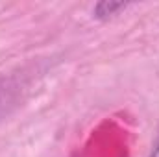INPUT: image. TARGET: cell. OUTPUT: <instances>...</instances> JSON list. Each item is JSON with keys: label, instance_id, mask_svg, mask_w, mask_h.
Segmentation results:
<instances>
[{"label": "cell", "instance_id": "cell-1", "mask_svg": "<svg viewBox=\"0 0 159 157\" xmlns=\"http://www.w3.org/2000/svg\"><path fill=\"white\" fill-rule=\"evenodd\" d=\"M124 7H126L124 2H100V4H96L93 17L94 19H107V17H113L115 13H119Z\"/></svg>", "mask_w": 159, "mask_h": 157}, {"label": "cell", "instance_id": "cell-2", "mask_svg": "<svg viewBox=\"0 0 159 157\" xmlns=\"http://www.w3.org/2000/svg\"><path fill=\"white\" fill-rule=\"evenodd\" d=\"M150 157H159V137H157V141H156V144H154V148H152Z\"/></svg>", "mask_w": 159, "mask_h": 157}]
</instances>
